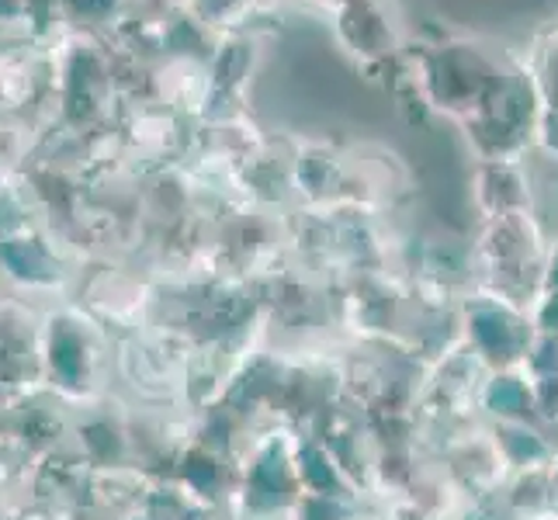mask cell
<instances>
[{"instance_id":"obj_8","label":"cell","mask_w":558,"mask_h":520,"mask_svg":"<svg viewBox=\"0 0 558 520\" xmlns=\"http://www.w3.org/2000/svg\"><path fill=\"white\" fill-rule=\"evenodd\" d=\"M313 4H326V8H330V11H337V8H343V4H348V0H313Z\"/></svg>"},{"instance_id":"obj_6","label":"cell","mask_w":558,"mask_h":520,"mask_svg":"<svg viewBox=\"0 0 558 520\" xmlns=\"http://www.w3.org/2000/svg\"><path fill=\"white\" fill-rule=\"evenodd\" d=\"M35 11V0H0V28L25 25Z\"/></svg>"},{"instance_id":"obj_2","label":"cell","mask_w":558,"mask_h":520,"mask_svg":"<svg viewBox=\"0 0 558 520\" xmlns=\"http://www.w3.org/2000/svg\"><path fill=\"white\" fill-rule=\"evenodd\" d=\"M458 330H461V343L483 361L486 372L521 368L534 343V326L527 310L486 292L465 299L458 316Z\"/></svg>"},{"instance_id":"obj_4","label":"cell","mask_w":558,"mask_h":520,"mask_svg":"<svg viewBox=\"0 0 558 520\" xmlns=\"http://www.w3.org/2000/svg\"><path fill=\"white\" fill-rule=\"evenodd\" d=\"M486 431L499 458H504L507 472L545 469L555 455V440L537 420H493Z\"/></svg>"},{"instance_id":"obj_5","label":"cell","mask_w":558,"mask_h":520,"mask_svg":"<svg viewBox=\"0 0 558 520\" xmlns=\"http://www.w3.org/2000/svg\"><path fill=\"white\" fill-rule=\"evenodd\" d=\"M531 382V416L545 427H558V372L534 375Z\"/></svg>"},{"instance_id":"obj_7","label":"cell","mask_w":558,"mask_h":520,"mask_svg":"<svg viewBox=\"0 0 558 520\" xmlns=\"http://www.w3.org/2000/svg\"><path fill=\"white\" fill-rule=\"evenodd\" d=\"M548 483H551V496H555V507H558V448L548 461Z\"/></svg>"},{"instance_id":"obj_1","label":"cell","mask_w":558,"mask_h":520,"mask_svg":"<svg viewBox=\"0 0 558 520\" xmlns=\"http://www.w3.org/2000/svg\"><path fill=\"white\" fill-rule=\"evenodd\" d=\"M38 358H43V385L66 402L94 407L108 378L105 326L73 305H63L38 326Z\"/></svg>"},{"instance_id":"obj_3","label":"cell","mask_w":558,"mask_h":520,"mask_svg":"<svg viewBox=\"0 0 558 520\" xmlns=\"http://www.w3.org/2000/svg\"><path fill=\"white\" fill-rule=\"evenodd\" d=\"M333 28L340 46L364 63L381 60L396 49V28L381 0H348L343 8H337Z\"/></svg>"}]
</instances>
